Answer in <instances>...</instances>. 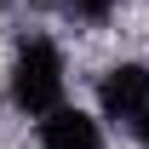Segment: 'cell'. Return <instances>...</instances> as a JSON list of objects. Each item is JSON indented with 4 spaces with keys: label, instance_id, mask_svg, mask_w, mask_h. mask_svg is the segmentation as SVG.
<instances>
[{
    "label": "cell",
    "instance_id": "5b68a950",
    "mask_svg": "<svg viewBox=\"0 0 149 149\" xmlns=\"http://www.w3.org/2000/svg\"><path fill=\"white\" fill-rule=\"evenodd\" d=\"M138 143H143V149H149V120H143V126H138Z\"/></svg>",
    "mask_w": 149,
    "mask_h": 149
},
{
    "label": "cell",
    "instance_id": "277c9868",
    "mask_svg": "<svg viewBox=\"0 0 149 149\" xmlns=\"http://www.w3.org/2000/svg\"><path fill=\"white\" fill-rule=\"evenodd\" d=\"M63 12L80 23H109L115 17V0H63Z\"/></svg>",
    "mask_w": 149,
    "mask_h": 149
},
{
    "label": "cell",
    "instance_id": "3957f363",
    "mask_svg": "<svg viewBox=\"0 0 149 149\" xmlns=\"http://www.w3.org/2000/svg\"><path fill=\"white\" fill-rule=\"evenodd\" d=\"M40 149H103V132L80 109H52L40 120Z\"/></svg>",
    "mask_w": 149,
    "mask_h": 149
},
{
    "label": "cell",
    "instance_id": "7a4b0ae2",
    "mask_svg": "<svg viewBox=\"0 0 149 149\" xmlns=\"http://www.w3.org/2000/svg\"><path fill=\"white\" fill-rule=\"evenodd\" d=\"M97 109H103V120L138 132L149 120V63H115L97 80Z\"/></svg>",
    "mask_w": 149,
    "mask_h": 149
},
{
    "label": "cell",
    "instance_id": "6da1fadb",
    "mask_svg": "<svg viewBox=\"0 0 149 149\" xmlns=\"http://www.w3.org/2000/svg\"><path fill=\"white\" fill-rule=\"evenodd\" d=\"M12 103L23 115H40V120L52 109H63V52L46 35L23 40L12 57Z\"/></svg>",
    "mask_w": 149,
    "mask_h": 149
}]
</instances>
